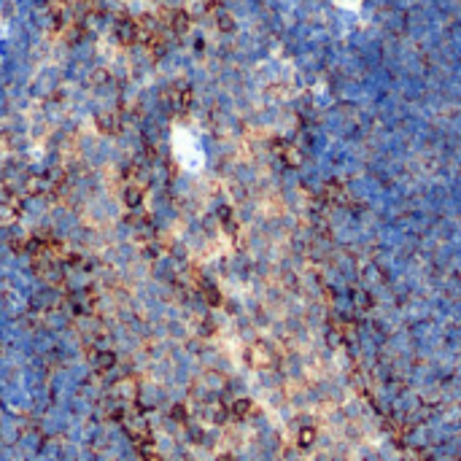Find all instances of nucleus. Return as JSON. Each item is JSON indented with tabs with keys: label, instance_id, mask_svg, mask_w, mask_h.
Returning a JSON list of instances; mask_svg holds the SVG:
<instances>
[{
	"label": "nucleus",
	"instance_id": "nucleus-1",
	"mask_svg": "<svg viewBox=\"0 0 461 461\" xmlns=\"http://www.w3.org/2000/svg\"><path fill=\"white\" fill-rule=\"evenodd\" d=\"M173 157L189 173H200L205 165V154L200 140L194 138V132H189L186 127H175L173 129Z\"/></svg>",
	"mask_w": 461,
	"mask_h": 461
}]
</instances>
